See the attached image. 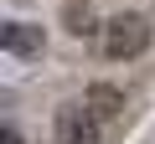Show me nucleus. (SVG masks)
I'll return each mask as SVG.
<instances>
[{
	"label": "nucleus",
	"instance_id": "2",
	"mask_svg": "<svg viewBox=\"0 0 155 144\" xmlns=\"http://www.w3.org/2000/svg\"><path fill=\"white\" fill-rule=\"evenodd\" d=\"M57 144H98V113L88 103H67L57 113Z\"/></svg>",
	"mask_w": 155,
	"mask_h": 144
},
{
	"label": "nucleus",
	"instance_id": "3",
	"mask_svg": "<svg viewBox=\"0 0 155 144\" xmlns=\"http://www.w3.org/2000/svg\"><path fill=\"white\" fill-rule=\"evenodd\" d=\"M0 41H5V52H16V57H36L41 52V31L36 26H0Z\"/></svg>",
	"mask_w": 155,
	"mask_h": 144
},
{
	"label": "nucleus",
	"instance_id": "5",
	"mask_svg": "<svg viewBox=\"0 0 155 144\" xmlns=\"http://www.w3.org/2000/svg\"><path fill=\"white\" fill-rule=\"evenodd\" d=\"M62 31L67 36H88L93 31V5H88V0H67V5H62Z\"/></svg>",
	"mask_w": 155,
	"mask_h": 144
},
{
	"label": "nucleus",
	"instance_id": "1",
	"mask_svg": "<svg viewBox=\"0 0 155 144\" xmlns=\"http://www.w3.org/2000/svg\"><path fill=\"white\" fill-rule=\"evenodd\" d=\"M145 46H150V21H145V16H134V11L109 16V26H104V57H109V62H129V57H140Z\"/></svg>",
	"mask_w": 155,
	"mask_h": 144
},
{
	"label": "nucleus",
	"instance_id": "4",
	"mask_svg": "<svg viewBox=\"0 0 155 144\" xmlns=\"http://www.w3.org/2000/svg\"><path fill=\"white\" fill-rule=\"evenodd\" d=\"M88 108H93L98 118H119L124 93H119V88H109V83H93V88H88Z\"/></svg>",
	"mask_w": 155,
	"mask_h": 144
}]
</instances>
